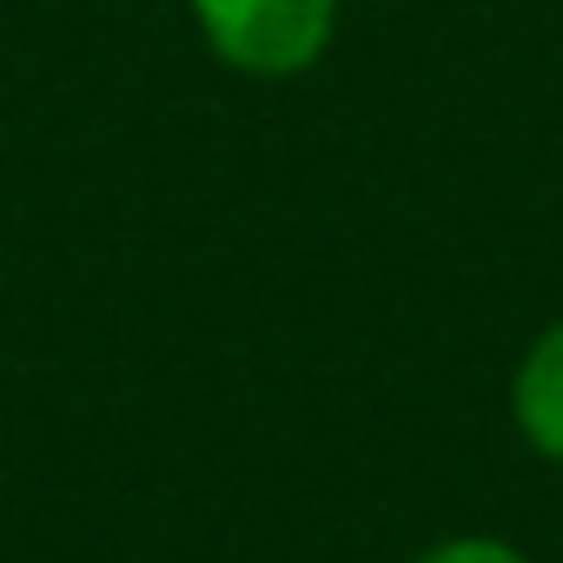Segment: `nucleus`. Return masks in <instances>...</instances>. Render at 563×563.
<instances>
[{
    "mask_svg": "<svg viewBox=\"0 0 563 563\" xmlns=\"http://www.w3.org/2000/svg\"><path fill=\"white\" fill-rule=\"evenodd\" d=\"M206 47L258 80H292L325 60L339 34V0H192Z\"/></svg>",
    "mask_w": 563,
    "mask_h": 563,
    "instance_id": "nucleus-1",
    "label": "nucleus"
},
{
    "mask_svg": "<svg viewBox=\"0 0 563 563\" xmlns=\"http://www.w3.org/2000/svg\"><path fill=\"white\" fill-rule=\"evenodd\" d=\"M510 418L543 457L563 464V325H550L523 352V365L510 378Z\"/></svg>",
    "mask_w": 563,
    "mask_h": 563,
    "instance_id": "nucleus-2",
    "label": "nucleus"
},
{
    "mask_svg": "<svg viewBox=\"0 0 563 563\" xmlns=\"http://www.w3.org/2000/svg\"><path fill=\"white\" fill-rule=\"evenodd\" d=\"M411 563H530L523 550H510L504 537H451V543H431L424 556Z\"/></svg>",
    "mask_w": 563,
    "mask_h": 563,
    "instance_id": "nucleus-3",
    "label": "nucleus"
}]
</instances>
